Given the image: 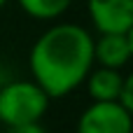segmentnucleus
<instances>
[{
    "mask_svg": "<svg viewBox=\"0 0 133 133\" xmlns=\"http://www.w3.org/2000/svg\"><path fill=\"white\" fill-rule=\"evenodd\" d=\"M91 68L94 35L79 23H51L28 51L30 77L47 91L51 101L77 91Z\"/></svg>",
    "mask_w": 133,
    "mask_h": 133,
    "instance_id": "nucleus-1",
    "label": "nucleus"
},
{
    "mask_svg": "<svg viewBox=\"0 0 133 133\" xmlns=\"http://www.w3.org/2000/svg\"><path fill=\"white\" fill-rule=\"evenodd\" d=\"M51 98L47 91L30 77V79H9L0 87V124H28L42 122L49 110Z\"/></svg>",
    "mask_w": 133,
    "mask_h": 133,
    "instance_id": "nucleus-2",
    "label": "nucleus"
},
{
    "mask_svg": "<svg viewBox=\"0 0 133 133\" xmlns=\"http://www.w3.org/2000/svg\"><path fill=\"white\" fill-rule=\"evenodd\" d=\"M75 133H133V117L119 101H91Z\"/></svg>",
    "mask_w": 133,
    "mask_h": 133,
    "instance_id": "nucleus-3",
    "label": "nucleus"
},
{
    "mask_svg": "<svg viewBox=\"0 0 133 133\" xmlns=\"http://www.w3.org/2000/svg\"><path fill=\"white\" fill-rule=\"evenodd\" d=\"M87 14L98 33H124L133 23V0H87Z\"/></svg>",
    "mask_w": 133,
    "mask_h": 133,
    "instance_id": "nucleus-4",
    "label": "nucleus"
},
{
    "mask_svg": "<svg viewBox=\"0 0 133 133\" xmlns=\"http://www.w3.org/2000/svg\"><path fill=\"white\" fill-rule=\"evenodd\" d=\"M133 61L131 47L126 40V33L119 30H103L98 37H94V63L122 70Z\"/></svg>",
    "mask_w": 133,
    "mask_h": 133,
    "instance_id": "nucleus-5",
    "label": "nucleus"
},
{
    "mask_svg": "<svg viewBox=\"0 0 133 133\" xmlns=\"http://www.w3.org/2000/svg\"><path fill=\"white\" fill-rule=\"evenodd\" d=\"M122 84H124L122 70L96 65V63L89 70V75L84 77V87H87V94L91 101H119Z\"/></svg>",
    "mask_w": 133,
    "mask_h": 133,
    "instance_id": "nucleus-6",
    "label": "nucleus"
},
{
    "mask_svg": "<svg viewBox=\"0 0 133 133\" xmlns=\"http://www.w3.org/2000/svg\"><path fill=\"white\" fill-rule=\"evenodd\" d=\"M21 12L35 21H56L61 19L75 0H16Z\"/></svg>",
    "mask_w": 133,
    "mask_h": 133,
    "instance_id": "nucleus-7",
    "label": "nucleus"
},
{
    "mask_svg": "<svg viewBox=\"0 0 133 133\" xmlns=\"http://www.w3.org/2000/svg\"><path fill=\"white\" fill-rule=\"evenodd\" d=\"M119 103L129 110L133 117V70L129 75H124V84H122V94H119Z\"/></svg>",
    "mask_w": 133,
    "mask_h": 133,
    "instance_id": "nucleus-8",
    "label": "nucleus"
},
{
    "mask_svg": "<svg viewBox=\"0 0 133 133\" xmlns=\"http://www.w3.org/2000/svg\"><path fill=\"white\" fill-rule=\"evenodd\" d=\"M5 133H47V129L42 126V122H28V124H14L7 126Z\"/></svg>",
    "mask_w": 133,
    "mask_h": 133,
    "instance_id": "nucleus-9",
    "label": "nucleus"
},
{
    "mask_svg": "<svg viewBox=\"0 0 133 133\" xmlns=\"http://www.w3.org/2000/svg\"><path fill=\"white\" fill-rule=\"evenodd\" d=\"M124 33H126V40H129V47H131V56H133V23L124 30Z\"/></svg>",
    "mask_w": 133,
    "mask_h": 133,
    "instance_id": "nucleus-10",
    "label": "nucleus"
},
{
    "mask_svg": "<svg viewBox=\"0 0 133 133\" xmlns=\"http://www.w3.org/2000/svg\"><path fill=\"white\" fill-rule=\"evenodd\" d=\"M7 2H9V0H0V9H2V7H5Z\"/></svg>",
    "mask_w": 133,
    "mask_h": 133,
    "instance_id": "nucleus-11",
    "label": "nucleus"
}]
</instances>
